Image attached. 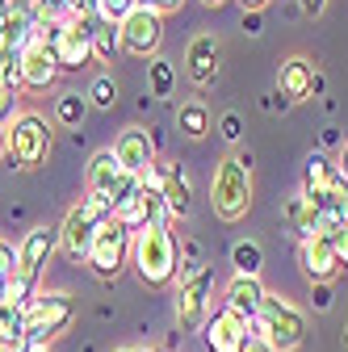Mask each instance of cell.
Segmentation results:
<instances>
[{"instance_id":"6da1fadb","label":"cell","mask_w":348,"mask_h":352,"mask_svg":"<svg viewBox=\"0 0 348 352\" xmlns=\"http://www.w3.org/2000/svg\"><path fill=\"white\" fill-rule=\"evenodd\" d=\"M210 201H214V214L227 218V223L248 214V206H252V155L248 151H231L219 164L214 185H210Z\"/></svg>"},{"instance_id":"7a4b0ae2","label":"cell","mask_w":348,"mask_h":352,"mask_svg":"<svg viewBox=\"0 0 348 352\" xmlns=\"http://www.w3.org/2000/svg\"><path fill=\"white\" fill-rule=\"evenodd\" d=\"M248 331H252V340H265L273 352H294L302 344V336H307V315H302L294 302L265 294V306H260V315L248 323Z\"/></svg>"},{"instance_id":"3957f363","label":"cell","mask_w":348,"mask_h":352,"mask_svg":"<svg viewBox=\"0 0 348 352\" xmlns=\"http://www.w3.org/2000/svg\"><path fill=\"white\" fill-rule=\"evenodd\" d=\"M113 218V201L105 193H89V197H80V206L63 218V227H59V243L72 260H89V248L97 239V231Z\"/></svg>"},{"instance_id":"277c9868","label":"cell","mask_w":348,"mask_h":352,"mask_svg":"<svg viewBox=\"0 0 348 352\" xmlns=\"http://www.w3.org/2000/svg\"><path fill=\"white\" fill-rule=\"evenodd\" d=\"M76 319V302L72 294H38L25 306V352L47 348L55 336H63Z\"/></svg>"},{"instance_id":"5b68a950","label":"cell","mask_w":348,"mask_h":352,"mask_svg":"<svg viewBox=\"0 0 348 352\" xmlns=\"http://www.w3.org/2000/svg\"><path fill=\"white\" fill-rule=\"evenodd\" d=\"M135 264H139V277L147 285H168L172 273H177V243H172V231L164 223L143 227L135 239Z\"/></svg>"},{"instance_id":"8992f818","label":"cell","mask_w":348,"mask_h":352,"mask_svg":"<svg viewBox=\"0 0 348 352\" xmlns=\"http://www.w3.org/2000/svg\"><path fill=\"white\" fill-rule=\"evenodd\" d=\"M51 151V126L42 113H17L13 130H9V155L17 168H34Z\"/></svg>"},{"instance_id":"52a82bcc","label":"cell","mask_w":348,"mask_h":352,"mask_svg":"<svg viewBox=\"0 0 348 352\" xmlns=\"http://www.w3.org/2000/svg\"><path fill=\"white\" fill-rule=\"evenodd\" d=\"M164 214H168V206H164L160 185L143 176V185H139L135 193H130L122 206H113V223H122L126 231H143V227L164 223Z\"/></svg>"},{"instance_id":"ba28073f","label":"cell","mask_w":348,"mask_h":352,"mask_svg":"<svg viewBox=\"0 0 348 352\" xmlns=\"http://www.w3.org/2000/svg\"><path fill=\"white\" fill-rule=\"evenodd\" d=\"M118 30H122V51H126V55L155 59L160 38H164V17H160V13H151V9H135Z\"/></svg>"},{"instance_id":"9c48e42d","label":"cell","mask_w":348,"mask_h":352,"mask_svg":"<svg viewBox=\"0 0 348 352\" xmlns=\"http://www.w3.org/2000/svg\"><path fill=\"white\" fill-rule=\"evenodd\" d=\"M210 294H214V269L206 264V269H197V273L181 285V298H177V319H181V327L197 331V327L206 323Z\"/></svg>"},{"instance_id":"30bf717a","label":"cell","mask_w":348,"mask_h":352,"mask_svg":"<svg viewBox=\"0 0 348 352\" xmlns=\"http://www.w3.org/2000/svg\"><path fill=\"white\" fill-rule=\"evenodd\" d=\"M126 227L122 223H113V218H109V223L97 231V239H93V248H89V264H93V273L97 277H118V269H122V260H126Z\"/></svg>"},{"instance_id":"8fae6325","label":"cell","mask_w":348,"mask_h":352,"mask_svg":"<svg viewBox=\"0 0 348 352\" xmlns=\"http://www.w3.org/2000/svg\"><path fill=\"white\" fill-rule=\"evenodd\" d=\"M93 30H97V21H84V17H76V21L63 25V34L55 42L59 67H84V63L93 59Z\"/></svg>"},{"instance_id":"7c38bea8","label":"cell","mask_w":348,"mask_h":352,"mask_svg":"<svg viewBox=\"0 0 348 352\" xmlns=\"http://www.w3.org/2000/svg\"><path fill=\"white\" fill-rule=\"evenodd\" d=\"M113 155H118L122 172H130V176H147V168L155 164V143H151L147 130L130 126V130H122V135H118Z\"/></svg>"},{"instance_id":"4fadbf2b","label":"cell","mask_w":348,"mask_h":352,"mask_svg":"<svg viewBox=\"0 0 348 352\" xmlns=\"http://www.w3.org/2000/svg\"><path fill=\"white\" fill-rule=\"evenodd\" d=\"M55 243H59V231H55V227H34V231L21 239V248H17V273L34 281L42 269H47Z\"/></svg>"},{"instance_id":"5bb4252c","label":"cell","mask_w":348,"mask_h":352,"mask_svg":"<svg viewBox=\"0 0 348 352\" xmlns=\"http://www.w3.org/2000/svg\"><path fill=\"white\" fill-rule=\"evenodd\" d=\"M248 340H252L248 319H239L235 311H219V315L206 323V344H210V352H243Z\"/></svg>"},{"instance_id":"9a60e30c","label":"cell","mask_w":348,"mask_h":352,"mask_svg":"<svg viewBox=\"0 0 348 352\" xmlns=\"http://www.w3.org/2000/svg\"><path fill=\"white\" fill-rule=\"evenodd\" d=\"M147 181H155V185H160L168 214H177V218H185V214H189V181L181 176V168H177V164H151V168H147Z\"/></svg>"},{"instance_id":"2e32d148","label":"cell","mask_w":348,"mask_h":352,"mask_svg":"<svg viewBox=\"0 0 348 352\" xmlns=\"http://www.w3.org/2000/svg\"><path fill=\"white\" fill-rule=\"evenodd\" d=\"M185 76L197 88L214 84V76H219V42H214V34H197L189 42V51H185Z\"/></svg>"},{"instance_id":"e0dca14e","label":"cell","mask_w":348,"mask_h":352,"mask_svg":"<svg viewBox=\"0 0 348 352\" xmlns=\"http://www.w3.org/2000/svg\"><path fill=\"white\" fill-rule=\"evenodd\" d=\"M277 88H281V97H285V101H307L315 88H319L315 63H311V59H302V55L285 59L281 72H277Z\"/></svg>"},{"instance_id":"ac0fdd59","label":"cell","mask_w":348,"mask_h":352,"mask_svg":"<svg viewBox=\"0 0 348 352\" xmlns=\"http://www.w3.org/2000/svg\"><path fill=\"white\" fill-rule=\"evenodd\" d=\"M302 269H307V277H311V281L327 285V281L344 269V264H340V256H336L331 239L315 235V239H302Z\"/></svg>"},{"instance_id":"d6986e66","label":"cell","mask_w":348,"mask_h":352,"mask_svg":"<svg viewBox=\"0 0 348 352\" xmlns=\"http://www.w3.org/2000/svg\"><path fill=\"white\" fill-rule=\"evenodd\" d=\"M34 30H38V9H34V0H9V30H5V42H0V47L25 51L30 42H34Z\"/></svg>"},{"instance_id":"ffe728a7","label":"cell","mask_w":348,"mask_h":352,"mask_svg":"<svg viewBox=\"0 0 348 352\" xmlns=\"http://www.w3.org/2000/svg\"><path fill=\"white\" fill-rule=\"evenodd\" d=\"M59 76V59H55V51L51 47H42V42L34 38L30 47H25V63H21V80L30 84V88H47L51 80Z\"/></svg>"},{"instance_id":"44dd1931","label":"cell","mask_w":348,"mask_h":352,"mask_svg":"<svg viewBox=\"0 0 348 352\" xmlns=\"http://www.w3.org/2000/svg\"><path fill=\"white\" fill-rule=\"evenodd\" d=\"M260 306H265V285H260V277H235L227 285V311H235L239 319H256Z\"/></svg>"},{"instance_id":"7402d4cb","label":"cell","mask_w":348,"mask_h":352,"mask_svg":"<svg viewBox=\"0 0 348 352\" xmlns=\"http://www.w3.org/2000/svg\"><path fill=\"white\" fill-rule=\"evenodd\" d=\"M118 176H122V164H118L113 147H105V151H97V155L89 160V172H84V189L109 197V189L118 185Z\"/></svg>"},{"instance_id":"603a6c76","label":"cell","mask_w":348,"mask_h":352,"mask_svg":"<svg viewBox=\"0 0 348 352\" xmlns=\"http://www.w3.org/2000/svg\"><path fill=\"white\" fill-rule=\"evenodd\" d=\"M344 185V176H340V168L331 164V160H323V155H311L307 160V189H302V193H307L311 201L315 197H327L331 189H340Z\"/></svg>"},{"instance_id":"cb8c5ba5","label":"cell","mask_w":348,"mask_h":352,"mask_svg":"<svg viewBox=\"0 0 348 352\" xmlns=\"http://www.w3.org/2000/svg\"><path fill=\"white\" fill-rule=\"evenodd\" d=\"M0 348L25 352V306L17 302H0Z\"/></svg>"},{"instance_id":"d4e9b609","label":"cell","mask_w":348,"mask_h":352,"mask_svg":"<svg viewBox=\"0 0 348 352\" xmlns=\"http://www.w3.org/2000/svg\"><path fill=\"white\" fill-rule=\"evenodd\" d=\"M285 214H290V223H294V231H298L302 239H315V235H319V210L307 201V193L290 197V201H285Z\"/></svg>"},{"instance_id":"484cf974","label":"cell","mask_w":348,"mask_h":352,"mask_svg":"<svg viewBox=\"0 0 348 352\" xmlns=\"http://www.w3.org/2000/svg\"><path fill=\"white\" fill-rule=\"evenodd\" d=\"M231 264H235V277H260L265 252H260V243H235L231 248Z\"/></svg>"},{"instance_id":"4316f807","label":"cell","mask_w":348,"mask_h":352,"mask_svg":"<svg viewBox=\"0 0 348 352\" xmlns=\"http://www.w3.org/2000/svg\"><path fill=\"white\" fill-rule=\"evenodd\" d=\"M21 63H25V51H17V47H0V88H17L25 84L21 80Z\"/></svg>"},{"instance_id":"83f0119b","label":"cell","mask_w":348,"mask_h":352,"mask_svg":"<svg viewBox=\"0 0 348 352\" xmlns=\"http://www.w3.org/2000/svg\"><path fill=\"white\" fill-rule=\"evenodd\" d=\"M122 51V30L109 25V21H97L93 30V59H113Z\"/></svg>"},{"instance_id":"f1b7e54d","label":"cell","mask_w":348,"mask_h":352,"mask_svg":"<svg viewBox=\"0 0 348 352\" xmlns=\"http://www.w3.org/2000/svg\"><path fill=\"white\" fill-rule=\"evenodd\" d=\"M147 84H151V97H172L177 88V72H172L168 59H151L147 63Z\"/></svg>"},{"instance_id":"f546056e","label":"cell","mask_w":348,"mask_h":352,"mask_svg":"<svg viewBox=\"0 0 348 352\" xmlns=\"http://www.w3.org/2000/svg\"><path fill=\"white\" fill-rule=\"evenodd\" d=\"M177 126L185 130L189 139H202L206 130H210V113H206V105H202V101H189V105H181V118H177Z\"/></svg>"},{"instance_id":"4dcf8cb0","label":"cell","mask_w":348,"mask_h":352,"mask_svg":"<svg viewBox=\"0 0 348 352\" xmlns=\"http://www.w3.org/2000/svg\"><path fill=\"white\" fill-rule=\"evenodd\" d=\"M319 235L331 239L340 264H348V223H340V218H323V214H319Z\"/></svg>"},{"instance_id":"1f68e13d","label":"cell","mask_w":348,"mask_h":352,"mask_svg":"<svg viewBox=\"0 0 348 352\" xmlns=\"http://www.w3.org/2000/svg\"><path fill=\"white\" fill-rule=\"evenodd\" d=\"M84 113H89V105H84V97H80V93H63V97L55 101V118H59L63 126H80V122H84Z\"/></svg>"},{"instance_id":"d6a6232c","label":"cell","mask_w":348,"mask_h":352,"mask_svg":"<svg viewBox=\"0 0 348 352\" xmlns=\"http://www.w3.org/2000/svg\"><path fill=\"white\" fill-rule=\"evenodd\" d=\"M89 101H93L97 109H109V105L118 101V84H113L109 76H97V80H93V88H89Z\"/></svg>"},{"instance_id":"836d02e7","label":"cell","mask_w":348,"mask_h":352,"mask_svg":"<svg viewBox=\"0 0 348 352\" xmlns=\"http://www.w3.org/2000/svg\"><path fill=\"white\" fill-rule=\"evenodd\" d=\"M139 9V0H101V21H109V25H122L130 13Z\"/></svg>"},{"instance_id":"e575fe53","label":"cell","mask_w":348,"mask_h":352,"mask_svg":"<svg viewBox=\"0 0 348 352\" xmlns=\"http://www.w3.org/2000/svg\"><path fill=\"white\" fill-rule=\"evenodd\" d=\"M67 9L84 21H101V0H67Z\"/></svg>"},{"instance_id":"d590c367","label":"cell","mask_w":348,"mask_h":352,"mask_svg":"<svg viewBox=\"0 0 348 352\" xmlns=\"http://www.w3.org/2000/svg\"><path fill=\"white\" fill-rule=\"evenodd\" d=\"M38 21H59V13H67V0H34Z\"/></svg>"},{"instance_id":"8d00e7d4","label":"cell","mask_w":348,"mask_h":352,"mask_svg":"<svg viewBox=\"0 0 348 352\" xmlns=\"http://www.w3.org/2000/svg\"><path fill=\"white\" fill-rule=\"evenodd\" d=\"M17 118V93L13 88H0V126Z\"/></svg>"},{"instance_id":"74e56055","label":"cell","mask_w":348,"mask_h":352,"mask_svg":"<svg viewBox=\"0 0 348 352\" xmlns=\"http://www.w3.org/2000/svg\"><path fill=\"white\" fill-rule=\"evenodd\" d=\"M139 9H151V13H172V9H181V0H139Z\"/></svg>"},{"instance_id":"f35d334b","label":"cell","mask_w":348,"mask_h":352,"mask_svg":"<svg viewBox=\"0 0 348 352\" xmlns=\"http://www.w3.org/2000/svg\"><path fill=\"white\" fill-rule=\"evenodd\" d=\"M0 273H5V277H13L17 273V252L5 243V248H0Z\"/></svg>"},{"instance_id":"ab89813d","label":"cell","mask_w":348,"mask_h":352,"mask_svg":"<svg viewBox=\"0 0 348 352\" xmlns=\"http://www.w3.org/2000/svg\"><path fill=\"white\" fill-rule=\"evenodd\" d=\"M239 130H243L239 113H227V118H223V139H227V143H235V139H239Z\"/></svg>"},{"instance_id":"60d3db41","label":"cell","mask_w":348,"mask_h":352,"mask_svg":"<svg viewBox=\"0 0 348 352\" xmlns=\"http://www.w3.org/2000/svg\"><path fill=\"white\" fill-rule=\"evenodd\" d=\"M298 5H302V13H307V17H319L327 0H298Z\"/></svg>"},{"instance_id":"b9f144b4","label":"cell","mask_w":348,"mask_h":352,"mask_svg":"<svg viewBox=\"0 0 348 352\" xmlns=\"http://www.w3.org/2000/svg\"><path fill=\"white\" fill-rule=\"evenodd\" d=\"M5 30H9V0H0V42H5Z\"/></svg>"},{"instance_id":"7bdbcfd3","label":"cell","mask_w":348,"mask_h":352,"mask_svg":"<svg viewBox=\"0 0 348 352\" xmlns=\"http://www.w3.org/2000/svg\"><path fill=\"white\" fill-rule=\"evenodd\" d=\"M336 168H340V176H344V185H348V143H344V151H340V164H336Z\"/></svg>"},{"instance_id":"ee69618b","label":"cell","mask_w":348,"mask_h":352,"mask_svg":"<svg viewBox=\"0 0 348 352\" xmlns=\"http://www.w3.org/2000/svg\"><path fill=\"white\" fill-rule=\"evenodd\" d=\"M239 5H243L248 13H260V9H265V5H269V0H239Z\"/></svg>"},{"instance_id":"f6af8a7d","label":"cell","mask_w":348,"mask_h":352,"mask_svg":"<svg viewBox=\"0 0 348 352\" xmlns=\"http://www.w3.org/2000/svg\"><path fill=\"white\" fill-rule=\"evenodd\" d=\"M243 352H273V348H269L265 340H248V348H243Z\"/></svg>"},{"instance_id":"bcb514c9","label":"cell","mask_w":348,"mask_h":352,"mask_svg":"<svg viewBox=\"0 0 348 352\" xmlns=\"http://www.w3.org/2000/svg\"><path fill=\"white\" fill-rule=\"evenodd\" d=\"M315 306H319V311H327V306H331V294H327V289H319V294H315Z\"/></svg>"},{"instance_id":"7dc6e473","label":"cell","mask_w":348,"mask_h":352,"mask_svg":"<svg viewBox=\"0 0 348 352\" xmlns=\"http://www.w3.org/2000/svg\"><path fill=\"white\" fill-rule=\"evenodd\" d=\"M5 155H9V130L0 126V160H5Z\"/></svg>"},{"instance_id":"c3c4849f","label":"cell","mask_w":348,"mask_h":352,"mask_svg":"<svg viewBox=\"0 0 348 352\" xmlns=\"http://www.w3.org/2000/svg\"><path fill=\"white\" fill-rule=\"evenodd\" d=\"M0 302H9V277L0 273Z\"/></svg>"},{"instance_id":"681fc988","label":"cell","mask_w":348,"mask_h":352,"mask_svg":"<svg viewBox=\"0 0 348 352\" xmlns=\"http://www.w3.org/2000/svg\"><path fill=\"white\" fill-rule=\"evenodd\" d=\"M130 352H151V348H130Z\"/></svg>"},{"instance_id":"f907efd6","label":"cell","mask_w":348,"mask_h":352,"mask_svg":"<svg viewBox=\"0 0 348 352\" xmlns=\"http://www.w3.org/2000/svg\"><path fill=\"white\" fill-rule=\"evenodd\" d=\"M206 5H223V0H206Z\"/></svg>"},{"instance_id":"816d5d0a","label":"cell","mask_w":348,"mask_h":352,"mask_svg":"<svg viewBox=\"0 0 348 352\" xmlns=\"http://www.w3.org/2000/svg\"><path fill=\"white\" fill-rule=\"evenodd\" d=\"M38 352H47V348H38Z\"/></svg>"},{"instance_id":"f5cc1de1","label":"cell","mask_w":348,"mask_h":352,"mask_svg":"<svg viewBox=\"0 0 348 352\" xmlns=\"http://www.w3.org/2000/svg\"><path fill=\"white\" fill-rule=\"evenodd\" d=\"M0 352H5V348H0Z\"/></svg>"},{"instance_id":"db71d44e","label":"cell","mask_w":348,"mask_h":352,"mask_svg":"<svg viewBox=\"0 0 348 352\" xmlns=\"http://www.w3.org/2000/svg\"><path fill=\"white\" fill-rule=\"evenodd\" d=\"M0 248H5V243H0Z\"/></svg>"}]
</instances>
